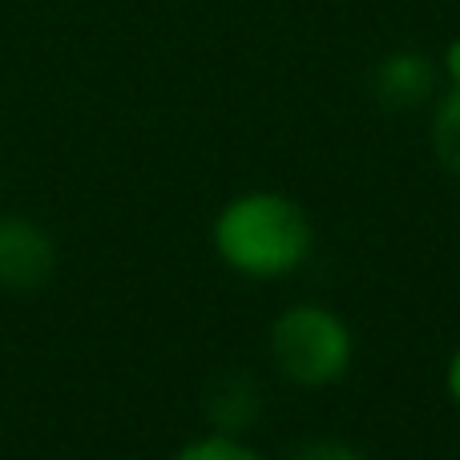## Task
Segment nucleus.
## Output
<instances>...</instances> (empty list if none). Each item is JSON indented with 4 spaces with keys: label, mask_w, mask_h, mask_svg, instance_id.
Segmentation results:
<instances>
[{
    "label": "nucleus",
    "mask_w": 460,
    "mask_h": 460,
    "mask_svg": "<svg viewBox=\"0 0 460 460\" xmlns=\"http://www.w3.org/2000/svg\"><path fill=\"white\" fill-rule=\"evenodd\" d=\"M448 392H453V400L460 404V351L453 356V364H448Z\"/></svg>",
    "instance_id": "obj_9"
},
{
    "label": "nucleus",
    "mask_w": 460,
    "mask_h": 460,
    "mask_svg": "<svg viewBox=\"0 0 460 460\" xmlns=\"http://www.w3.org/2000/svg\"><path fill=\"white\" fill-rule=\"evenodd\" d=\"M53 275V243L32 223H0V283L29 291Z\"/></svg>",
    "instance_id": "obj_3"
},
{
    "label": "nucleus",
    "mask_w": 460,
    "mask_h": 460,
    "mask_svg": "<svg viewBox=\"0 0 460 460\" xmlns=\"http://www.w3.org/2000/svg\"><path fill=\"white\" fill-rule=\"evenodd\" d=\"M215 246L234 270L254 279L287 275L307 259L311 226L283 194H246L215 223Z\"/></svg>",
    "instance_id": "obj_1"
},
{
    "label": "nucleus",
    "mask_w": 460,
    "mask_h": 460,
    "mask_svg": "<svg viewBox=\"0 0 460 460\" xmlns=\"http://www.w3.org/2000/svg\"><path fill=\"white\" fill-rule=\"evenodd\" d=\"M291 460H364V456H359L356 448L340 445V440H311V445H303Z\"/></svg>",
    "instance_id": "obj_7"
},
{
    "label": "nucleus",
    "mask_w": 460,
    "mask_h": 460,
    "mask_svg": "<svg viewBox=\"0 0 460 460\" xmlns=\"http://www.w3.org/2000/svg\"><path fill=\"white\" fill-rule=\"evenodd\" d=\"M445 73L453 77V85L460 89V37L448 45V53H445Z\"/></svg>",
    "instance_id": "obj_8"
},
{
    "label": "nucleus",
    "mask_w": 460,
    "mask_h": 460,
    "mask_svg": "<svg viewBox=\"0 0 460 460\" xmlns=\"http://www.w3.org/2000/svg\"><path fill=\"white\" fill-rule=\"evenodd\" d=\"M432 146H437V158L460 174V89L440 102L437 121H432Z\"/></svg>",
    "instance_id": "obj_5"
},
{
    "label": "nucleus",
    "mask_w": 460,
    "mask_h": 460,
    "mask_svg": "<svg viewBox=\"0 0 460 460\" xmlns=\"http://www.w3.org/2000/svg\"><path fill=\"white\" fill-rule=\"evenodd\" d=\"M270 356L279 372L303 388L335 384L351 364V335L343 319L323 307H291L270 332Z\"/></svg>",
    "instance_id": "obj_2"
},
{
    "label": "nucleus",
    "mask_w": 460,
    "mask_h": 460,
    "mask_svg": "<svg viewBox=\"0 0 460 460\" xmlns=\"http://www.w3.org/2000/svg\"><path fill=\"white\" fill-rule=\"evenodd\" d=\"M437 85V69H432L429 57L420 53H392L376 65L372 73V89L384 105L392 110H408V105H420L424 97Z\"/></svg>",
    "instance_id": "obj_4"
},
{
    "label": "nucleus",
    "mask_w": 460,
    "mask_h": 460,
    "mask_svg": "<svg viewBox=\"0 0 460 460\" xmlns=\"http://www.w3.org/2000/svg\"><path fill=\"white\" fill-rule=\"evenodd\" d=\"M178 460H262V456L251 453L246 445H238V440L210 437V440H199V445H190Z\"/></svg>",
    "instance_id": "obj_6"
}]
</instances>
